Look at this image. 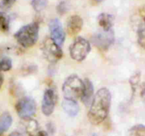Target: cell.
<instances>
[{"label": "cell", "instance_id": "1", "mask_svg": "<svg viewBox=\"0 0 145 136\" xmlns=\"http://www.w3.org/2000/svg\"><path fill=\"white\" fill-rule=\"evenodd\" d=\"M111 94L106 88H101L96 93L90 104L88 118L93 125H99L108 115Z\"/></svg>", "mask_w": 145, "mask_h": 136}, {"label": "cell", "instance_id": "2", "mask_svg": "<svg viewBox=\"0 0 145 136\" xmlns=\"http://www.w3.org/2000/svg\"><path fill=\"white\" fill-rule=\"evenodd\" d=\"M39 24L37 22H33L21 27L16 33L14 37L21 46L24 48H30L37 42Z\"/></svg>", "mask_w": 145, "mask_h": 136}, {"label": "cell", "instance_id": "3", "mask_svg": "<svg viewBox=\"0 0 145 136\" xmlns=\"http://www.w3.org/2000/svg\"><path fill=\"white\" fill-rule=\"evenodd\" d=\"M84 91V81L76 75H72L65 79L62 86L65 99L76 101L81 98Z\"/></svg>", "mask_w": 145, "mask_h": 136}, {"label": "cell", "instance_id": "4", "mask_svg": "<svg viewBox=\"0 0 145 136\" xmlns=\"http://www.w3.org/2000/svg\"><path fill=\"white\" fill-rule=\"evenodd\" d=\"M91 45L89 41L82 37H78L69 47L71 58L77 62H82L89 53Z\"/></svg>", "mask_w": 145, "mask_h": 136}, {"label": "cell", "instance_id": "5", "mask_svg": "<svg viewBox=\"0 0 145 136\" xmlns=\"http://www.w3.org/2000/svg\"><path fill=\"white\" fill-rule=\"evenodd\" d=\"M16 110L18 116L23 119H30L35 113L36 104L32 98L25 96L17 102Z\"/></svg>", "mask_w": 145, "mask_h": 136}, {"label": "cell", "instance_id": "6", "mask_svg": "<svg viewBox=\"0 0 145 136\" xmlns=\"http://www.w3.org/2000/svg\"><path fill=\"white\" fill-rule=\"evenodd\" d=\"M42 50L45 58L51 62H55L62 57V50L61 47L53 42L51 38H48L44 42Z\"/></svg>", "mask_w": 145, "mask_h": 136}, {"label": "cell", "instance_id": "7", "mask_svg": "<svg viewBox=\"0 0 145 136\" xmlns=\"http://www.w3.org/2000/svg\"><path fill=\"white\" fill-rule=\"evenodd\" d=\"M50 38L59 47L63 45L65 40V33L62 25L59 19L53 18L49 22Z\"/></svg>", "mask_w": 145, "mask_h": 136}, {"label": "cell", "instance_id": "8", "mask_svg": "<svg viewBox=\"0 0 145 136\" xmlns=\"http://www.w3.org/2000/svg\"><path fill=\"white\" fill-rule=\"evenodd\" d=\"M114 33L112 30L99 33L93 35L92 42L101 50H107L114 42Z\"/></svg>", "mask_w": 145, "mask_h": 136}, {"label": "cell", "instance_id": "9", "mask_svg": "<svg viewBox=\"0 0 145 136\" xmlns=\"http://www.w3.org/2000/svg\"><path fill=\"white\" fill-rule=\"evenodd\" d=\"M56 103V94L53 89H48L45 92L42 101V112L46 116L53 113Z\"/></svg>", "mask_w": 145, "mask_h": 136}, {"label": "cell", "instance_id": "10", "mask_svg": "<svg viewBox=\"0 0 145 136\" xmlns=\"http://www.w3.org/2000/svg\"><path fill=\"white\" fill-rule=\"evenodd\" d=\"M83 26V20L79 16L74 15L68 19L67 24V31L71 36L76 35L82 30Z\"/></svg>", "mask_w": 145, "mask_h": 136}, {"label": "cell", "instance_id": "11", "mask_svg": "<svg viewBox=\"0 0 145 136\" xmlns=\"http://www.w3.org/2000/svg\"><path fill=\"white\" fill-rule=\"evenodd\" d=\"M93 96V86L92 82L89 79H85L84 81V91L81 97L82 102L86 106L91 104Z\"/></svg>", "mask_w": 145, "mask_h": 136}, {"label": "cell", "instance_id": "12", "mask_svg": "<svg viewBox=\"0 0 145 136\" xmlns=\"http://www.w3.org/2000/svg\"><path fill=\"white\" fill-rule=\"evenodd\" d=\"M62 108L67 114L70 116H76L79 110V107L76 101L65 99L62 103Z\"/></svg>", "mask_w": 145, "mask_h": 136}, {"label": "cell", "instance_id": "13", "mask_svg": "<svg viewBox=\"0 0 145 136\" xmlns=\"http://www.w3.org/2000/svg\"><path fill=\"white\" fill-rule=\"evenodd\" d=\"M113 16L111 14L102 13L98 17V22L99 26L103 28L104 31H109L111 30L113 25Z\"/></svg>", "mask_w": 145, "mask_h": 136}, {"label": "cell", "instance_id": "14", "mask_svg": "<svg viewBox=\"0 0 145 136\" xmlns=\"http://www.w3.org/2000/svg\"><path fill=\"white\" fill-rule=\"evenodd\" d=\"M12 124V117L8 113H4L0 117V135L8 130Z\"/></svg>", "mask_w": 145, "mask_h": 136}, {"label": "cell", "instance_id": "15", "mask_svg": "<svg viewBox=\"0 0 145 136\" xmlns=\"http://www.w3.org/2000/svg\"><path fill=\"white\" fill-rule=\"evenodd\" d=\"M137 41L139 45L145 50V15L137 31Z\"/></svg>", "mask_w": 145, "mask_h": 136}, {"label": "cell", "instance_id": "16", "mask_svg": "<svg viewBox=\"0 0 145 136\" xmlns=\"http://www.w3.org/2000/svg\"><path fill=\"white\" fill-rule=\"evenodd\" d=\"M129 136H145V126L138 124L133 126L128 131Z\"/></svg>", "mask_w": 145, "mask_h": 136}, {"label": "cell", "instance_id": "17", "mask_svg": "<svg viewBox=\"0 0 145 136\" xmlns=\"http://www.w3.org/2000/svg\"><path fill=\"white\" fill-rule=\"evenodd\" d=\"M9 29V19L4 12H0V31L7 32Z\"/></svg>", "mask_w": 145, "mask_h": 136}, {"label": "cell", "instance_id": "18", "mask_svg": "<svg viewBox=\"0 0 145 136\" xmlns=\"http://www.w3.org/2000/svg\"><path fill=\"white\" fill-rule=\"evenodd\" d=\"M48 0H31V5L35 11L40 12L46 7Z\"/></svg>", "mask_w": 145, "mask_h": 136}, {"label": "cell", "instance_id": "19", "mask_svg": "<svg viewBox=\"0 0 145 136\" xmlns=\"http://www.w3.org/2000/svg\"><path fill=\"white\" fill-rule=\"evenodd\" d=\"M11 67H12V62L9 58L5 57L0 60V72L10 70Z\"/></svg>", "mask_w": 145, "mask_h": 136}, {"label": "cell", "instance_id": "20", "mask_svg": "<svg viewBox=\"0 0 145 136\" xmlns=\"http://www.w3.org/2000/svg\"><path fill=\"white\" fill-rule=\"evenodd\" d=\"M38 130V123L35 120H30L26 126V131L31 136H35Z\"/></svg>", "mask_w": 145, "mask_h": 136}, {"label": "cell", "instance_id": "21", "mask_svg": "<svg viewBox=\"0 0 145 136\" xmlns=\"http://www.w3.org/2000/svg\"><path fill=\"white\" fill-rule=\"evenodd\" d=\"M15 2L16 0H0V8L3 11H7L9 9Z\"/></svg>", "mask_w": 145, "mask_h": 136}, {"label": "cell", "instance_id": "22", "mask_svg": "<svg viewBox=\"0 0 145 136\" xmlns=\"http://www.w3.org/2000/svg\"><path fill=\"white\" fill-rule=\"evenodd\" d=\"M68 9V6L66 1H62L58 4L57 7V11L58 14L60 15H63L67 12Z\"/></svg>", "mask_w": 145, "mask_h": 136}, {"label": "cell", "instance_id": "23", "mask_svg": "<svg viewBox=\"0 0 145 136\" xmlns=\"http://www.w3.org/2000/svg\"><path fill=\"white\" fill-rule=\"evenodd\" d=\"M35 136H48V133L45 131H39Z\"/></svg>", "mask_w": 145, "mask_h": 136}, {"label": "cell", "instance_id": "24", "mask_svg": "<svg viewBox=\"0 0 145 136\" xmlns=\"http://www.w3.org/2000/svg\"><path fill=\"white\" fill-rule=\"evenodd\" d=\"M3 82H4V76H3L2 74L0 72V89H1V86H2Z\"/></svg>", "mask_w": 145, "mask_h": 136}, {"label": "cell", "instance_id": "25", "mask_svg": "<svg viewBox=\"0 0 145 136\" xmlns=\"http://www.w3.org/2000/svg\"><path fill=\"white\" fill-rule=\"evenodd\" d=\"M141 96H142V99L143 102L145 103V87H144V89L142 90V92Z\"/></svg>", "mask_w": 145, "mask_h": 136}, {"label": "cell", "instance_id": "26", "mask_svg": "<svg viewBox=\"0 0 145 136\" xmlns=\"http://www.w3.org/2000/svg\"><path fill=\"white\" fill-rule=\"evenodd\" d=\"M8 136H19V133L18 132H13Z\"/></svg>", "mask_w": 145, "mask_h": 136}, {"label": "cell", "instance_id": "27", "mask_svg": "<svg viewBox=\"0 0 145 136\" xmlns=\"http://www.w3.org/2000/svg\"><path fill=\"white\" fill-rule=\"evenodd\" d=\"M95 1H96V2H101V1H102L103 0H94Z\"/></svg>", "mask_w": 145, "mask_h": 136}, {"label": "cell", "instance_id": "28", "mask_svg": "<svg viewBox=\"0 0 145 136\" xmlns=\"http://www.w3.org/2000/svg\"><path fill=\"white\" fill-rule=\"evenodd\" d=\"M91 136H98V135H97V134H96V133H93Z\"/></svg>", "mask_w": 145, "mask_h": 136}]
</instances>
